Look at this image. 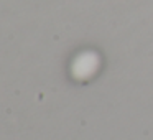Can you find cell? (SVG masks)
Wrapping results in <instances>:
<instances>
[{
  "label": "cell",
  "mask_w": 153,
  "mask_h": 140,
  "mask_svg": "<svg viewBox=\"0 0 153 140\" xmlns=\"http://www.w3.org/2000/svg\"><path fill=\"white\" fill-rule=\"evenodd\" d=\"M100 69V54L94 50H82L73 58L69 64V74L77 83L91 81Z\"/></svg>",
  "instance_id": "1"
}]
</instances>
